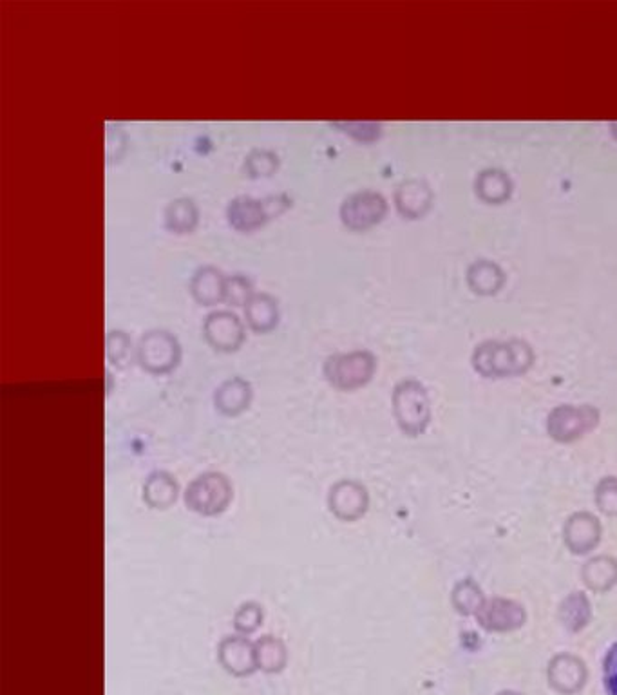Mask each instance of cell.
Here are the masks:
<instances>
[{
    "instance_id": "cell-1",
    "label": "cell",
    "mask_w": 617,
    "mask_h": 695,
    "mask_svg": "<svg viewBox=\"0 0 617 695\" xmlns=\"http://www.w3.org/2000/svg\"><path fill=\"white\" fill-rule=\"evenodd\" d=\"M536 362L531 344L523 339L484 341L476 344L471 355V366L484 379H513L522 377Z\"/></svg>"
},
{
    "instance_id": "cell-2",
    "label": "cell",
    "mask_w": 617,
    "mask_h": 695,
    "mask_svg": "<svg viewBox=\"0 0 617 695\" xmlns=\"http://www.w3.org/2000/svg\"><path fill=\"white\" fill-rule=\"evenodd\" d=\"M391 410L406 437L424 435L431 424V400L426 386L417 379L400 381L391 393Z\"/></svg>"
},
{
    "instance_id": "cell-3",
    "label": "cell",
    "mask_w": 617,
    "mask_h": 695,
    "mask_svg": "<svg viewBox=\"0 0 617 695\" xmlns=\"http://www.w3.org/2000/svg\"><path fill=\"white\" fill-rule=\"evenodd\" d=\"M234 500V486L225 473L207 471L190 482L183 502L187 509L205 518L223 515Z\"/></svg>"
},
{
    "instance_id": "cell-4",
    "label": "cell",
    "mask_w": 617,
    "mask_h": 695,
    "mask_svg": "<svg viewBox=\"0 0 617 695\" xmlns=\"http://www.w3.org/2000/svg\"><path fill=\"white\" fill-rule=\"evenodd\" d=\"M377 372V357L370 350L333 353L323 364L326 382L339 391L361 390Z\"/></svg>"
},
{
    "instance_id": "cell-5",
    "label": "cell",
    "mask_w": 617,
    "mask_h": 695,
    "mask_svg": "<svg viewBox=\"0 0 617 695\" xmlns=\"http://www.w3.org/2000/svg\"><path fill=\"white\" fill-rule=\"evenodd\" d=\"M601 422V411L592 404H560L545 420V431L556 444L569 446L590 435Z\"/></svg>"
},
{
    "instance_id": "cell-6",
    "label": "cell",
    "mask_w": 617,
    "mask_h": 695,
    "mask_svg": "<svg viewBox=\"0 0 617 695\" xmlns=\"http://www.w3.org/2000/svg\"><path fill=\"white\" fill-rule=\"evenodd\" d=\"M290 207L292 198L285 192L266 198H254L243 194L228 201L227 219L232 229L238 232H252L261 229L270 219L277 218Z\"/></svg>"
},
{
    "instance_id": "cell-7",
    "label": "cell",
    "mask_w": 617,
    "mask_h": 695,
    "mask_svg": "<svg viewBox=\"0 0 617 695\" xmlns=\"http://www.w3.org/2000/svg\"><path fill=\"white\" fill-rule=\"evenodd\" d=\"M181 344L169 330H149L140 337L136 346V359L143 370L151 375L174 372L181 362Z\"/></svg>"
},
{
    "instance_id": "cell-8",
    "label": "cell",
    "mask_w": 617,
    "mask_h": 695,
    "mask_svg": "<svg viewBox=\"0 0 617 695\" xmlns=\"http://www.w3.org/2000/svg\"><path fill=\"white\" fill-rule=\"evenodd\" d=\"M388 214V201L377 191H357L344 198L339 216L344 227L353 232H364L379 225Z\"/></svg>"
},
{
    "instance_id": "cell-9",
    "label": "cell",
    "mask_w": 617,
    "mask_h": 695,
    "mask_svg": "<svg viewBox=\"0 0 617 695\" xmlns=\"http://www.w3.org/2000/svg\"><path fill=\"white\" fill-rule=\"evenodd\" d=\"M328 509L339 522H359L370 511V491L359 480L342 478L330 487Z\"/></svg>"
},
{
    "instance_id": "cell-10",
    "label": "cell",
    "mask_w": 617,
    "mask_h": 695,
    "mask_svg": "<svg viewBox=\"0 0 617 695\" xmlns=\"http://www.w3.org/2000/svg\"><path fill=\"white\" fill-rule=\"evenodd\" d=\"M527 618L529 616L522 603L511 598L493 596V598H487L484 609L478 612L475 619L478 627L489 634H511L523 629Z\"/></svg>"
},
{
    "instance_id": "cell-11",
    "label": "cell",
    "mask_w": 617,
    "mask_h": 695,
    "mask_svg": "<svg viewBox=\"0 0 617 695\" xmlns=\"http://www.w3.org/2000/svg\"><path fill=\"white\" fill-rule=\"evenodd\" d=\"M205 341L221 353L238 352L247 339L245 324L230 310H214L203 321Z\"/></svg>"
},
{
    "instance_id": "cell-12",
    "label": "cell",
    "mask_w": 617,
    "mask_h": 695,
    "mask_svg": "<svg viewBox=\"0 0 617 695\" xmlns=\"http://www.w3.org/2000/svg\"><path fill=\"white\" fill-rule=\"evenodd\" d=\"M563 543L574 556H589L601 545L603 525L590 511H576L563 524Z\"/></svg>"
},
{
    "instance_id": "cell-13",
    "label": "cell",
    "mask_w": 617,
    "mask_h": 695,
    "mask_svg": "<svg viewBox=\"0 0 617 695\" xmlns=\"http://www.w3.org/2000/svg\"><path fill=\"white\" fill-rule=\"evenodd\" d=\"M589 681V668L576 654L560 652L547 665V683L561 695L580 694Z\"/></svg>"
},
{
    "instance_id": "cell-14",
    "label": "cell",
    "mask_w": 617,
    "mask_h": 695,
    "mask_svg": "<svg viewBox=\"0 0 617 695\" xmlns=\"http://www.w3.org/2000/svg\"><path fill=\"white\" fill-rule=\"evenodd\" d=\"M218 661L230 676H252L257 670L254 643L247 636H227L219 641Z\"/></svg>"
},
{
    "instance_id": "cell-15",
    "label": "cell",
    "mask_w": 617,
    "mask_h": 695,
    "mask_svg": "<svg viewBox=\"0 0 617 695\" xmlns=\"http://www.w3.org/2000/svg\"><path fill=\"white\" fill-rule=\"evenodd\" d=\"M254 399V388L252 384L243 377H230L227 381L221 382L214 391V408L223 417H239L250 408Z\"/></svg>"
},
{
    "instance_id": "cell-16",
    "label": "cell",
    "mask_w": 617,
    "mask_h": 695,
    "mask_svg": "<svg viewBox=\"0 0 617 695\" xmlns=\"http://www.w3.org/2000/svg\"><path fill=\"white\" fill-rule=\"evenodd\" d=\"M180 484L169 471L156 469L143 482V502L152 511H167L180 498Z\"/></svg>"
},
{
    "instance_id": "cell-17",
    "label": "cell",
    "mask_w": 617,
    "mask_h": 695,
    "mask_svg": "<svg viewBox=\"0 0 617 695\" xmlns=\"http://www.w3.org/2000/svg\"><path fill=\"white\" fill-rule=\"evenodd\" d=\"M433 205V191L424 180H406L395 189V207L404 218L420 219Z\"/></svg>"
},
{
    "instance_id": "cell-18",
    "label": "cell",
    "mask_w": 617,
    "mask_h": 695,
    "mask_svg": "<svg viewBox=\"0 0 617 695\" xmlns=\"http://www.w3.org/2000/svg\"><path fill=\"white\" fill-rule=\"evenodd\" d=\"M225 286L227 277L219 268L203 265L196 268L190 277V296L203 306L218 305L219 301L225 299Z\"/></svg>"
},
{
    "instance_id": "cell-19",
    "label": "cell",
    "mask_w": 617,
    "mask_h": 695,
    "mask_svg": "<svg viewBox=\"0 0 617 695\" xmlns=\"http://www.w3.org/2000/svg\"><path fill=\"white\" fill-rule=\"evenodd\" d=\"M581 581L587 591L608 594L617 587V558L610 554L592 556L581 567Z\"/></svg>"
},
{
    "instance_id": "cell-20",
    "label": "cell",
    "mask_w": 617,
    "mask_h": 695,
    "mask_svg": "<svg viewBox=\"0 0 617 695\" xmlns=\"http://www.w3.org/2000/svg\"><path fill=\"white\" fill-rule=\"evenodd\" d=\"M592 601L583 591L567 594L558 605V621L570 634H580L592 621Z\"/></svg>"
},
{
    "instance_id": "cell-21",
    "label": "cell",
    "mask_w": 617,
    "mask_h": 695,
    "mask_svg": "<svg viewBox=\"0 0 617 695\" xmlns=\"http://www.w3.org/2000/svg\"><path fill=\"white\" fill-rule=\"evenodd\" d=\"M467 285L478 296H494L504 288V268L491 259H478L467 268Z\"/></svg>"
},
{
    "instance_id": "cell-22",
    "label": "cell",
    "mask_w": 617,
    "mask_h": 695,
    "mask_svg": "<svg viewBox=\"0 0 617 695\" xmlns=\"http://www.w3.org/2000/svg\"><path fill=\"white\" fill-rule=\"evenodd\" d=\"M245 317L247 323L256 334H268L279 324V303L274 296L259 292L254 294L252 299L245 306Z\"/></svg>"
},
{
    "instance_id": "cell-23",
    "label": "cell",
    "mask_w": 617,
    "mask_h": 695,
    "mask_svg": "<svg viewBox=\"0 0 617 695\" xmlns=\"http://www.w3.org/2000/svg\"><path fill=\"white\" fill-rule=\"evenodd\" d=\"M514 183L504 169H485L476 176L475 191L480 200L489 205H500L511 198Z\"/></svg>"
},
{
    "instance_id": "cell-24",
    "label": "cell",
    "mask_w": 617,
    "mask_h": 695,
    "mask_svg": "<svg viewBox=\"0 0 617 695\" xmlns=\"http://www.w3.org/2000/svg\"><path fill=\"white\" fill-rule=\"evenodd\" d=\"M163 221L174 234H190L200 223V207L189 196H181L165 207Z\"/></svg>"
},
{
    "instance_id": "cell-25",
    "label": "cell",
    "mask_w": 617,
    "mask_h": 695,
    "mask_svg": "<svg viewBox=\"0 0 617 695\" xmlns=\"http://www.w3.org/2000/svg\"><path fill=\"white\" fill-rule=\"evenodd\" d=\"M257 670L265 674H279L288 665V648L283 639L266 634L254 643Z\"/></svg>"
},
{
    "instance_id": "cell-26",
    "label": "cell",
    "mask_w": 617,
    "mask_h": 695,
    "mask_svg": "<svg viewBox=\"0 0 617 695\" xmlns=\"http://www.w3.org/2000/svg\"><path fill=\"white\" fill-rule=\"evenodd\" d=\"M485 596L482 587L478 581L473 578H464V580L456 581L453 591H451V605L455 609L456 614L464 616V618H476L478 612L484 609Z\"/></svg>"
},
{
    "instance_id": "cell-27",
    "label": "cell",
    "mask_w": 617,
    "mask_h": 695,
    "mask_svg": "<svg viewBox=\"0 0 617 695\" xmlns=\"http://www.w3.org/2000/svg\"><path fill=\"white\" fill-rule=\"evenodd\" d=\"M263 623H265V607L257 601L241 603L232 618L236 634L247 636V638L256 634L257 630L263 627Z\"/></svg>"
},
{
    "instance_id": "cell-28",
    "label": "cell",
    "mask_w": 617,
    "mask_h": 695,
    "mask_svg": "<svg viewBox=\"0 0 617 695\" xmlns=\"http://www.w3.org/2000/svg\"><path fill=\"white\" fill-rule=\"evenodd\" d=\"M279 163H281V160H279L276 151L256 147V149H252L245 156L243 169L247 172L248 178L257 180V178H268V176L276 174L277 169H279Z\"/></svg>"
},
{
    "instance_id": "cell-29",
    "label": "cell",
    "mask_w": 617,
    "mask_h": 695,
    "mask_svg": "<svg viewBox=\"0 0 617 695\" xmlns=\"http://www.w3.org/2000/svg\"><path fill=\"white\" fill-rule=\"evenodd\" d=\"M107 361L116 368H125L133 357V339L124 330H111L105 339Z\"/></svg>"
},
{
    "instance_id": "cell-30",
    "label": "cell",
    "mask_w": 617,
    "mask_h": 695,
    "mask_svg": "<svg viewBox=\"0 0 617 695\" xmlns=\"http://www.w3.org/2000/svg\"><path fill=\"white\" fill-rule=\"evenodd\" d=\"M594 504L601 515L617 518V477H603L594 489Z\"/></svg>"
},
{
    "instance_id": "cell-31",
    "label": "cell",
    "mask_w": 617,
    "mask_h": 695,
    "mask_svg": "<svg viewBox=\"0 0 617 695\" xmlns=\"http://www.w3.org/2000/svg\"><path fill=\"white\" fill-rule=\"evenodd\" d=\"M254 296V283L245 274H234L227 277L225 286V301L232 306H247Z\"/></svg>"
},
{
    "instance_id": "cell-32",
    "label": "cell",
    "mask_w": 617,
    "mask_h": 695,
    "mask_svg": "<svg viewBox=\"0 0 617 695\" xmlns=\"http://www.w3.org/2000/svg\"><path fill=\"white\" fill-rule=\"evenodd\" d=\"M333 127L342 129L344 133L352 134L359 142H373L382 134L379 122H330Z\"/></svg>"
},
{
    "instance_id": "cell-33",
    "label": "cell",
    "mask_w": 617,
    "mask_h": 695,
    "mask_svg": "<svg viewBox=\"0 0 617 695\" xmlns=\"http://www.w3.org/2000/svg\"><path fill=\"white\" fill-rule=\"evenodd\" d=\"M603 686L607 695H617V641L603 657Z\"/></svg>"
},
{
    "instance_id": "cell-34",
    "label": "cell",
    "mask_w": 617,
    "mask_h": 695,
    "mask_svg": "<svg viewBox=\"0 0 617 695\" xmlns=\"http://www.w3.org/2000/svg\"><path fill=\"white\" fill-rule=\"evenodd\" d=\"M496 695H525L522 694V692H514V690H504V692H500V694Z\"/></svg>"
},
{
    "instance_id": "cell-35",
    "label": "cell",
    "mask_w": 617,
    "mask_h": 695,
    "mask_svg": "<svg viewBox=\"0 0 617 695\" xmlns=\"http://www.w3.org/2000/svg\"><path fill=\"white\" fill-rule=\"evenodd\" d=\"M612 133H614V136L617 138V124H612Z\"/></svg>"
}]
</instances>
